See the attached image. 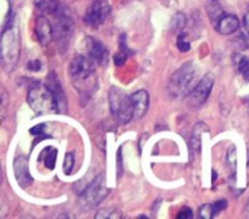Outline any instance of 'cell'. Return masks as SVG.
Listing matches in <instances>:
<instances>
[{
    "label": "cell",
    "instance_id": "25",
    "mask_svg": "<svg viewBox=\"0 0 249 219\" xmlns=\"http://www.w3.org/2000/svg\"><path fill=\"white\" fill-rule=\"evenodd\" d=\"M177 47H178V49H179L181 52L190 51L191 45H190V42H188V39H187V36H185L184 33H181V35L178 36V39H177Z\"/></svg>",
    "mask_w": 249,
    "mask_h": 219
},
{
    "label": "cell",
    "instance_id": "19",
    "mask_svg": "<svg viewBox=\"0 0 249 219\" xmlns=\"http://www.w3.org/2000/svg\"><path fill=\"white\" fill-rule=\"evenodd\" d=\"M1 6H3V13H1V28H4L7 25V22L12 17V9H10V1L9 0H1Z\"/></svg>",
    "mask_w": 249,
    "mask_h": 219
},
{
    "label": "cell",
    "instance_id": "13",
    "mask_svg": "<svg viewBox=\"0 0 249 219\" xmlns=\"http://www.w3.org/2000/svg\"><path fill=\"white\" fill-rule=\"evenodd\" d=\"M35 33H36V38H38V42L45 47L50 44L51 38L54 36L53 35V26L50 23V20L45 17V16H39L36 19V23H35Z\"/></svg>",
    "mask_w": 249,
    "mask_h": 219
},
{
    "label": "cell",
    "instance_id": "26",
    "mask_svg": "<svg viewBox=\"0 0 249 219\" xmlns=\"http://www.w3.org/2000/svg\"><path fill=\"white\" fill-rule=\"evenodd\" d=\"M73 164H74V158H73V154H67L66 158H64V164H63V170L66 174H70L71 170H73Z\"/></svg>",
    "mask_w": 249,
    "mask_h": 219
},
{
    "label": "cell",
    "instance_id": "21",
    "mask_svg": "<svg viewBox=\"0 0 249 219\" xmlns=\"http://www.w3.org/2000/svg\"><path fill=\"white\" fill-rule=\"evenodd\" d=\"M120 219L121 218V212L117 211V209H104V211H99L96 214V219Z\"/></svg>",
    "mask_w": 249,
    "mask_h": 219
},
{
    "label": "cell",
    "instance_id": "29",
    "mask_svg": "<svg viewBox=\"0 0 249 219\" xmlns=\"http://www.w3.org/2000/svg\"><path fill=\"white\" fill-rule=\"evenodd\" d=\"M28 70H31V71H39L41 70V63L39 61H29L28 63Z\"/></svg>",
    "mask_w": 249,
    "mask_h": 219
},
{
    "label": "cell",
    "instance_id": "14",
    "mask_svg": "<svg viewBox=\"0 0 249 219\" xmlns=\"http://www.w3.org/2000/svg\"><path fill=\"white\" fill-rule=\"evenodd\" d=\"M131 99H133V105H134V121H137V119L143 118L147 112L149 94L144 90H139L131 94Z\"/></svg>",
    "mask_w": 249,
    "mask_h": 219
},
{
    "label": "cell",
    "instance_id": "17",
    "mask_svg": "<svg viewBox=\"0 0 249 219\" xmlns=\"http://www.w3.org/2000/svg\"><path fill=\"white\" fill-rule=\"evenodd\" d=\"M235 64H236V68L238 71L242 74V77L249 81V60L244 55H236L235 57Z\"/></svg>",
    "mask_w": 249,
    "mask_h": 219
},
{
    "label": "cell",
    "instance_id": "6",
    "mask_svg": "<svg viewBox=\"0 0 249 219\" xmlns=\"http://www.w3.org/2000/svg\"><path fill=\"white\" fill-rule=\"evenodd\" d=\"M79 195H80V208L83 211H90L95 206H98L108 195V189L104 185V176H98Z\"/></svg>",
    "mask_w": 249,
    "mask_h": 219
},
{
    "label": "cell",
    "instance_id": "27",
    "mask_svg": "<svg viewBox=\"0 0 249 219\" xmlns=\"http://www.w3.org/2000/svg\"><path fill=\"white\" fill-rule=\"evenodd\" d=\"M44 129H45V125L44 124H41V125H36V126H34V128H31V134L34 135V137H39V138H45L47 135L44 134Z\"/></svg>",
    "mask_w": 249,
    "mask_h": 219
},
{
    "label": "cell",
    "instance_id": "10",
    "mask_svg": "<svg viewBox=\"0 0 249 219\" xmlns=\"http://www.w3.org/2000/svg\"><path fill=\"white\" fill-rule=\"evenodd\" d=\"M85 47H86V52L88 55L98 64L102 67H107L108 64V49L104 47V44L92 36H88L85 39Z\"/></svg>",
    "mask_w": 249,
    "mask_h": 219
},
{
    "label": "cell",
    "instance_id": "11",
    "mask_svg": "<svg viewBox=\"0 0 249 219\" xmlns=\"http://www.w3.org/2000/svg\"><path fill=\"white\" fill-rule=\"evenodd\" d=\"M47 86L53 92V96H54V100H55V106H57V112L66 113L67 112V100H66L64 92H63L61 86H60V81L57 80V77H55L54 73L50 74L48 81H47Z\"/></svg>",
    "mask_w": 249,
    "mask_h": 219
},
{
    "label": "cell",
    "instance_id": "9",
    "mask_svg": "<svg viewBox=\"0 0 249 219\" xmlns=\"http://www.w3.org/2000/svg\"><path fill=\"white\" fill-rule=\"evenodd\" d=\"M213 83H214V78L212 74H206L198 83L197 86L193 89V92L187 96V100L191 106L194 108H198L201 106L210 96L212 93V89H213Z\"/></svg>",
    "mask_w": 249,
    "mask_h": 219
},
{
    "label": "cell",
    "instance_id": "31",
    "mask_svg": "<svg viewBox=\"0 0 249 219\" xmlns=\"http://www.w3.org/2000/svg\"><path fill=\"white\" fill-rule=\"evenodd\" d=\"M247 215H248V218H249V201H248V206H247Z\"/></svg>",
    "mask_w": 249,
    "mask_h": 219
},
{
    "label": "cell",
    "instance_id": "24",
    "mask_svg": "<svg viewBox=\"0 0 249 219\" xmlns=\"http://www.w3.org/2000/svg\"><path fill=\"white\" fill-rule=\"evenodd\" d=\"M55 158H57V150L55 148H48V154L45 158V167L48 170H53L55 167Z\"/></svg>",
    "mask_w": 249,
    "mask_h": 219
},
{
    "label": "cell",
    "instance_id": "5",
    "mask_svg": "<svg viewBox=\"0 0 249 219\" xmlns=\"http://www.w3.org/2000/svg\"><path fill=\"white\" fill-rule=\"evenodd\" d=\"M28 103L36 115H45L57 112L53 92L47 84H34L28 92Z\"/></svg>",
    "mask_w": 249,
    "mask_h": 219
},
{
    "label": "cell",
    "instance_id": "3",
    "mask_svg": "<svg viewBox=\"0 0 249 219\" xmlns=\"http://www.w3.org/2000/svg\"><path fill=\"white\" fill-rule=\"evenodd\" d=\"M95 61L89 55H77L71 63L69 73L73 78V84L82 93H90L95 89Z\"/></svg>",
    "mask_w": 249,
    "mask_h": 219
},
{
    "label": "cell",
    "instance_id": "18",
    "mask_svg": "<svg viewBox=\"0 0 249 219\" xmlns=\"http://www.w3.org/2000/svg\"><path fill=\"white\" fill-rule=\"evenodd\" d=\"M204 129H209L204 124H198V125L196 126V129H194V132H193V138H191V147H193V150H197V148L200 147L201 131H204Z\"/></svg>",
    "mask_w": 249,
    "mask_h": 219
},
{
    "label": "cell",
    "instance_id": "2",
    "mask_svg": "<svg viewBox=\"0 0 249 219\" xmlns=\"http://www.w3.org/2000/svg\"><path fill=\"white\" fill-rule=\"evenodd\" d=\"M198 83V68L194 63H185L177 70L168 83V93L174 99L187 97Z\"/></svg>",
    "mask_w": 249,
    "mask_h": 219
},
{
    "label": "cell",
    "instance_id": "28",
    "mask_svg": "<svg viewBox=\"0 0 249 219\" xmlns=\"http://www.w3.org/2000/svg\"><path fill=\"white\" fill-rule=\"evenodd\" d=\"M178 219H191L193 218V212L190 208H182L179 212H178Z\"/></svg>",
    "mask_w": 249,
    "mask_h": 219
},
{
    "label": "cell",
    "instance_id": "1",
    "mask_svg": "<svg viewBox=\"0 0 249 219\" xmlns=\"http://www.w3.org/2000/svg\"><path fill=\"white\" fill-rule=\"evenodd\" d=\"M20 51V36H19V22L18 17H10L7 25L3 28L1 33V64L6 71H12L19 60Z\"/></svg>",
    "mask_w": 249,
    "mask_h": 219
},
{
    "label": "cell",
    "instance_id": "8",
    "mask_svg": "<svg viewBox=\"0 0 249 219\" xmlns=\"http://www.w3.org/2000/svg\"><path fill=\"white\" fill-rule=\"evenodd\" d=\"M109 13H111V4L108 0H95L89 6L85 15V22L90 28H99L101 25L105 23Z\"/></svg>",
    "mask_w": 249,
    "mask_h": 219
},
{
    "label": "cell",
    "instance_id": "22",
    "mask_svg": "<svg viewBox=\"0 0 249 219\" xmlns=\"http://www.w3.org/2000/svg\"><path fill=\"white\" fill-rule=\"evenodd\" d=\"M217 215V211H216V208H214V203H212V205H204V206H201V209H200V217L204 219H212L214 218Z\"/></svg>",
    "mask_w": 249,
    "mask_h": 219
},
{
    "label": "cell",
    "instance_id": "15",
    "mask_svg": "<svg viewBox=\"0 0 249 219\" xmlns=\"http://www.w3.org/2000/svg\"><path fill=\"white\" fill-rule=\"evenodd\" d=\"M216 28H217V31L222 35H231V33H233V32L238 31V28H239V19L235 15H225L219 20V23L216 25Z\"/></svg>",
    "mask_w": 249,
    "mask_h": 219
},
{
    "label": "cell",
    "instance_id": "12",
    "mask_svg": "<svg viewBox=\"0 0 249 219\" xmlns=\"http://www.w3.org/2000/svg\"><path fill=\"white\" fill-rule=\"evenodd\" d=\"M13 170H15V177L19 183L20 188H26L31 185L32 177L28 170V158L26 157H16L13 163Z\"/></svg>",
    "mask_w": 249,
    "mask_h": 219
},
{
    "label": "cell",
    "instance_id": "4",
    "mask_svg": "<svg viewBox=\"0 0 249 219\" xmlns=\"http://www.w3.org/2000/svg\"><path fill=\"white\" fill-rule=\"evenodd\" d=\"M109 108L114 119L118 124H128L134 121V105L131 96L125 94L118 87H111L109 90Z\"/></svg>",
    "mask_w": 249,
    "mask_h": 219
},
{
    "label": "cell",
    "instance_id": "23",
    "mask_svg": "<svg viewBox=\"0 0 249 219\" xmlns=\"http://www.w3.org/2000/svg\"><path fill=\"white\" fill-rule=\"evenodd\" d=\"M228 163L232 172H236V163H238V151L236 148L232 145L228 151Z\"/></svg>",
    "mask_w": 249,
    "mask_h": 219
},
{
    "label": "cell",
    "instance_id": "7",
    "mask_svg": "<svg viewBox=\"0 0 249 219\" xmlns=\"http://www.w3.org/2000/svg\"><path fill=\"white\" fill-rule=\"evenodd\" d=\"M54 16H55V23L53 26V35L57 42V47L60 48L61 52H64L67 48V44L71 38L73 19L64 7H61Z\"/></svg>",
    "mask_w": 249,
    "mask_h": 219
},
{
    "label": "cell",
    "instance_id": "30",
    "mask_svg": "<svg viewBox=\"0 0 249 219\" xmlns=\"http://www.w3.org/2000/svg\"><path fill=\"white\" fill-rule=\"evenodd\" d=\"M244 23H245V28H247V31L249 32V10L247 12V15H245V20H244Z\"/></svg>",
    "mask_w": 249,
    "mask_h": 219
},
{
    "label": "cell",
    "instance_id": "20",
    "mask_svg": "<svg viewBox=\"0 0 249 219\" xmlns=\"http://www.w3.org/2000/svg\"><path fill=\"white\" fill-rule=\"evenodd\" d=\"M209 15H210V17L213 19V23H214V25H217V23H219L217 20H220V19L225 16V13H223L222 7H220V6H217V4H213V6H210V7H209Z\"/></svg>",
    "mask_w": 249,
    "mask_h": 219
},
{
    "label": "cell",
    "instance_id": "16",
    "mask_svg": "<svg viewBox=\"0 0 249 219\" xmlns=\"http://www.w3.org/2000/svg\"><path fill=\"white\" fill-rule=\"evenodd\" d=\"M35 7L44 15H55L61 9V4L58 0H35Z\"/></svg>",
    "mask_w": 249,
    "mask_h": 219
}]
</instances>
